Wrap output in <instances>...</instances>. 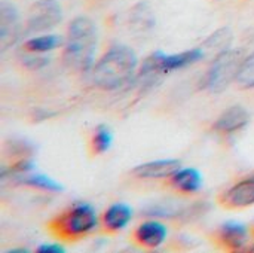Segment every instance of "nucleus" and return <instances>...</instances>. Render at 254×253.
Listing matches in <instances>:
<instances>
[{
    "label": "nucleus",
    "instance_id": "obj_12",
    "mask_svg": "<svg viewBox=\"0 0 254 253\" xmlns=\"http://www.w3.org/2000/svg\"><path fill=\"white\" fill-rule=\"evenodd\" d=\"M182 167L179 160L165 158L143 163L132 170V174L138 179H170Z\"/></svg>",
    "mask_w": 254,
    "mask_h": 253
},
{
    "label": "nucleus",
    "instance_id": "obj_13",
    "mask_svg": "<svg viewBox=\"0 0 254 253\" xmlns=\"http://www.w3.org/2000/svg\"><path fill=\"white\" fill-rule=\"evenodd\" d=\"M132 207L127 203H113L106 209L101 218V225L104 231L115 234L125 230L132 219Z\"/></svg>",
    "mask_w": 254,
    "mask_h": 253
},
{
    "label": "nucleus",
    "instance_id": "obj_19",
    "mask_svg": "<svg viewBox=\"0 0 254 253\" xmlns=\"http://www.w3.org/2000/svg\"><path fill=\"white\" fill-rule=\"evenodd\" d=\"M131 22L140 30L150 28L155 24V16L147 3H138L131 9Z\"/></svg>",
    "mask_w": 254,
    "mask_h": 253
},
{
    "label": "nucleus",
    "instance_id": "obj_5",
    "mask_svg": "<svg viewBox=\"0 0 254 253\" xmlns=\"http://www.w3.org/2000/svg\"><path fill=\"white\" fill-rule=\"evenodd\" d=\"M244 58L241 49L229 48L217 54L202 79V88L214 94L225 91L237 79Z\"/></svg>",
    "mask_w": 254,
    "mask_h": 253
},
{
    "label": "nucleus",
    "instance_id": "obj_22",
    "mask_svg": "<svg viewBox=\"0 0 254 253\" xmlns=\"http://www.w3.org/2000/svg\"><path fill=\"white\" fill-rule=\"evenodd\" d=\"M27 52V51H25ZM49 63V58H46L43 54H34V52H27L22 55V64L27 67V69H31V70H39V69H43L45 66H48Z\"/></svg>",
    "mask_w": 254,
    "mask_h": 253
},
{
    "label": "nucleus",
    "instance_id": "obj_10",
    "mask_svg": "<svg viewBox=\"0 0 254 253\" xmlns=\"http://www.w3.org/2000/svg\"><path fill=\"white\" fill-rule=\"evenodd\" d=\"M249 122H250L249 110L241 104H234L220 113L213 128L223 136H231L244 130L249 125Z\"/></svg>",
    "mask_w": 254,
    "mask_h": 253
},
{
    "label": "nucleus",
    "instance_id": "obj_26",
    "mask_svg": "<svg viewBox=\"0 0 254 253\" xmlns=\"http://www.w3.org/2000/svg\"><path fill=\"white\" fill-rule=\"evenodd\" d=\"M246 252H253L254 253V245H253V246H247Z\"/></svg>",
    "mask_w": 254,
    "mask_h": 253
},
{
    "label": "nucleus",
    "instance_id": "obj_23",
    "mask_svg": "<svg viewBox=\"0 0 254 253\" xmlns=\"http://www.w3.org/2000/svg\"><path fill=\"white\" fill-rule=\"evenodd\" d=\"M6 151L10 155L18 154V158H22V157H28V154H31L33 145L28 143L27 140H9L6 145Z\"/></svg>",
    "mask_w": 254,
    "mask_h": 253
},
{
    "label": "nucleus",
    "instance_id": "obj_3",
    "mask_svg": "<svg viewBox=\"0 0 254 253\" xmlns=\"http://www.w3.org/2000/svg\"><path fill=\"white\" fill-rule=\"evenodd\" d=\"M100 225L98 215L89 203H74L51 224L49 230L60 239L74 242L92 234Z\"/></svg>",
    "mask_w": 254,
    "mask_h": 253
},
{
    "label": "nucleus",
    "instance_id": "obj_25",
    "mask_svg": "<svg viewBox=\"0 0 254 253\" xmlns=\"http://www.w3.org/2000/svg\"><path fill=\"white\" fill-rule=\"evenodd\" d=\"M16 252L25 253L27 252V249H10V251H9V253H16Z\"/></svg>",
    "mask_w": 254,
    "mask_h": 253
},
{
    "label": "nucleus",
    "instance_id": "obj_16",
    "mask_svg": "<svg viewBox=\"0 0 254 253\" xmlns=\"http://www.w3.org/2000/svg\"><path fill=\"white\" fill-rule=\"evenodd\" d=\"M63 45V37L58 34H40L33 36L24 43V49L27 52L34 54H48L58 49Z\"/></svg>",
    "mask_w": 254,
    "mask_h": 253
},
{
    "label": "nucleus",
    "instance_id": "obj_21",
    "mask_svg": "<svg viewBox=\"0 0 254 253\" xmlns=\"http://www.w3.org/2000/svg\"><path fill=\"white\" fill-rule=\"evenodd\" d=\"M33 170H34V163L28 157H22V158H18L10 167L1 170V179L10 177V179L16 180L18 177L31 173Z\"/></svg>",
    "mask_w": 254,
    "mask_h": 253
},
{
    "label": "nucleus",
    "instance_id": "obj_7",
    "mask_svg": "<svg viewBox=\"0 0 254 253\" xmlns=\"http://www.w3.org/2000/svg\"><path fill=\"white\" fill-rule=\"evenodd\" d=\"M21 36V21L16 7L10 1H0V49L4 52Z\"/></svg>",
    "mask_w": 254,
    "mask_h": 253
},
{
    "label": "nucleus",
    "instance_id": "obj_14",
    "mask_svg": "<svg viewBox=\"0 0 254 253\" xmlns=\"http://www.w3.org/2000/svg\"><path fill=\"white\" fill-rule=\"evenodd\" d=\"M170 186L182 194H196L204 186L202 174L192 167L179 169L171 177H170Z\"/></svg>",
    "mask_w": 254,
    "mask_h": 253
},
{
    "label": "nucleus",
    "instance_id": "obj_24",
    "mask_svg": "<svg viewBox=\"0 0 254 253\" xmlns=\"http://www.w3.org/2000/svg\"><path fill=\"white\" fill-rule=\"evenodd\" d=\"M37 253H64L65 249L63 245H58V243H43L40 246H37L36 249Z\"/></svg>",
    "mask_w": 254,
    "mask_h": 253
},
{
    "label": "nucleus",
    "instance_id": "obj_6",
    "mask_svg": "<svg viewBox=\"0 0 254 253\" xmlns=\"http://www.w3.org/2000/svg\"><path fill=\"white\" fill-rule=\"evenodd\" d=\"M63 18L61 4L57 0H37L31 4L27 16V31L42 33L54 28Z\"/></svg>",
    "mask_w": 254,
    "mask_h": 253
},
{
    "label": "nucleus",
    "instance_id": "obj_1",
    "mask_svg": "<svg viewBox=\"0 0 254 253\" xmlns=\"http://www.w3.org/2000/svg\"><path fill=\"white\" fill-rule=\"evenodd\" d=\"M138 67L134 49L127 45L110 46L103 57L92 66V84L103 91H116L132 81Z\"/></svg>",
    "mask_w": 254,
    "mask_h": 253
},
{
    "label": "nucleus",
    "instance_id": "obj_9",
    "mask_svg": "<svg viewBox=\"0 0 254 253\" xmlns=\"http://www.w3.org/2000/svg\"><path fill=\"white\" fill-rule=\"evenodd\" d=\"M220 203L228 209H246L254 206V174L228 188L220 197Z\"/></svg>",
    "mask_w": 254,
    "mask_h": 253
},
{
    "label": "nucleus",
    "instance_id": "obj_2",
    "mask_svg": "<svg viewBox=\"0 0 254 253\" xmlns=\"http://www.w3.org/2000/svg\"><path fill=\"white\" fill-rule=\"evenodd\" d=\"M98 33L94 21L88 16H76L67 28L63 60L76 72H88L94 66Z\"/></svg>",
    "mask_w": 254,
    "mask_h": 253
},
{
    "label": "nucleus",
    "instance_id": "obj_20",
    "mask_svg": "<svg viewBox=\"0 0 254 253\" xmlns=\"http://www.w3.org/2000/svg\"><path fill=\"white\" fill-rule=\"evenodd\" d=\"M235 82L243 89H253L254 88V51L250 55H246V58L240 67V72L237 75Z\"/></svg>",
    "mask_w": 254,
    "mask_h": 253
},
{
    "label": "nucleus",
    "instance_id": "obj_18",
    "mask_svg": "<svg viewBox=\"0 0 254 253\" xmlns=\"http://www.w3.org/2000/svg\"><path fill=\"white\" fill-rule=\"evenodd\" d=\"M232 31L229 30V28H220V30H217V31H214L202 45H201V48L205 51V54L207 52H216V55L217 54H220V52H223V51H226V49H229L231 48V43H232ZM214 55V57H216Z\"/></svg>",
    "mask_w": 254,
    "mask_h": 253
},
{
    "label": "nucleus",
    "instance_id": "obj_11",
    "mask_svg": "<svg viewBox=\"0 0 254 253\" xmlns=\"http://www.w3.org/2000/svg\"><path fill=\"white\" fill-rule=\"evenodd\" d=\"M168 237V228L165 224L156 219L140 224L134 231V240L137 245L146 249H159Z\"/></svg>",
    "mask_w": 254,
    "mask_h": 253
},
{
    "label": "nucleus",
    "instance_id": "obj_8",
    "mask_svg": "<svg viewBox=\"0 0 254 253\" xmlns=\"http://www.w3.org/2000/svg\"><path fill=\"white\" fill-rule=\"evenodd\" d=\"M216 239L222 248L228 251L241 252L246 251V248L249 246L250 231L247 225L237 221H229L220 225V228L216 233Z\"/></svg>",
    "mask_w": 254,
    "mask_h": 253
},
{
    "label": "nucleus",
    "instance_id": "obj_4",
    "mask_svg": "<svg viewBox=\"0 0 254 253\" xmlns=\"http://www.w3.org/2000/svg\"><path fill=\"white\" fill-rule=\"evenodd\" d=\"M205 51L199 48H192L183 52L177 54H164V52H153L149 55L140 69V76L143 79L152 81L153 78H159L162 75H168L182 69H186L189 66H193L204 60Z\"/></svg>",
    "mask_w": 254,
    "mask_h": 253
},
{
    "label": "nucleus",
    "instance_id": "obj_17",
    "mask_svg": "<svg viewBox=\"0 0 254 253\" xmlns=\"http://www.w3.org/2000/svg\"><path fill=\"white\" fill-rule=\"evenodd\" d=\"M91 152L94 155H103L110 151L113 145V133L109 125L100 124L95 127L91 136Z\"/></svg>",
    "mask_w": 254,
    "mask_h": 253
},
{
    "label": "nucleus",
    "instance_id": "obj_15",
    "mask_svg": "<svg viewBox=\"0 0 254 253\" xmlns=\"http://www.w3.org/2000/svg\"><path fill=\"white\" fill-rule=\"evenodd\" d=\"M15 183L25 186V188L43 191V192H61L63 191V185L58 183L57 180H54L52 177H49L46 174H40V173H33V171L25 176L18 177L15 180Z\"/></svg>",
    "mask_w": 254,
    "mask_h": 253
}]
</instances>
